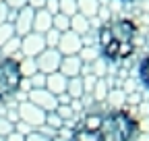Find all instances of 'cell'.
Here are the masks:
<instances>
[{
  "label": "cell",
  "instance_id": "10",
  "mask_svg": "<svg viewBox=\"0 0 149 141\" xmlns=\"http://www.w3.org/2000/svg\"><path fill=\"white\" fill-rule=\"evenodd\" d=\"M58 73H62L66 79L81 77V73H83V60L79 56H62Z\"/></svg>",
  "mask_w": 149,
  "mask_h": 141
},
{
  "label": "cell",
  "instance_id": "9",
  "mask_svg": "<svg viewBox=\"0 0 149 141\" xmlns=\"http://www.w3.org/2000/svg\"><path fill=\"white\" fill-rule=\"evenodd\" d=\"M33 15H35V10L29 8V6H23L21 10H17V17L13 21L17 38H25L27 33L33 31Z\"/></svg>",
  "mask_w": 149,
  "mask_h": 141
},
{
  "label": "cell",
  "instance_id": "26",
  "mask_svg": "<svg viewBox=\"0 0 149 141\" xmlns=\"http://www.w3.org/2000/svg\"><path fill=\"white\" fill-rule=\"evenodd\" d=\"M29 83H31V89H44V87H46V75L37 70L35 75L29 77Z\"/></svg>",
  "mask_w": 149,
  "mask_h": 141
},
{
  "label": "cell",
  "instance_id": "3",
  "mask_svg": "<svg viewBox=\"0 0 149 141\" xmlns=\"http://www.w3.org/2000/svg\"><path fill=\"white\" fill-rule=\"evenodd\" d=\"M21 70L17 58H2L0 60V98H13L19 91L21 83Z\"/></svg>",
  "mask_w": 149,
  "mask_h": 141
},
{
  "label": "cell",
  "instance_id": "39",
  "mask_svg": "<svg viewBox=\"0 0 149 141\" xmlns=\"http://www.w3.org/2000/svg\"><path fill=\"white\" fill-rule=\"evenodd\" d=\"M52 141H70L68 137H62V135H56V137H52Z\"/></svg>",
  "mask_w": 149,
  "mask_h": 141
},
{
  "label": "cell",
  "instance_id": "19",
  "mask_svg": "<svg viewBox=\"0 0 149 141\" xmlns=\"http://www.w3.org/2000/svg\"><path fill=\"white\" fill-rule=\"evenodd\" d=\"M93 98H95L97 102H104L106 98H108V94H110V89H108V83H106V79H97V83H95V87H93Z\"/></svg>",
  "mask_w": 149,
  "mask_h": 141
},
{
  "label": "cell",
  "instance_id": "7",
  "mask_svg": "<svg viewBox=\"0 0 149 141\" xmlns=\"http://www.w3.org/2000/svg\"><path fill=\"white\" fill-rule=\"evenodd\" d=\"M56 50H58L62 56H79V52L83 50V38L68 29V31L60 33V40H58Z\"/></svg>",
  "mask_w": 149,
  "mask_h": 141
},
{
  "label": "cell",
  "instance_id": "13",
  "mask_svg": "<svg viewBox=\"0 0 149 141\" xmlns=\"http://www.w3.org/2000/svg\"><path fill=\"white\" fill-rule=\"evenodd\" d=\"M77 13L85 19H95L100 13V0H77Z\"/></svg>",
  "mask_w": 149,
  "mask_h": 141
},
{
  "label": "cell",
  "instance_id": "32",
  "mask_svg": "<svg viewBox=\"0 0 149 141\" xmlns=\"http://www.w3.org/2000/svg\"><path fill=\"white\" fill-rule=\"evenodd\" d=\"M15 131H17V133H21L23 137H27L29 133H33V129H31L29 125H25V122H21V120H17V122H15Z\"/></svg>",
  "mask_w": 149,
  "mask_h": 141
},
{
  "label": "cell",
  "instance_id": "35",
  "mask_svg": "<svg viewBox=\"0 0 149 141\" xmlns=\"http://www.w3.org/2000/svg\"><path fill=\"white\" fill-rule=\"evenodd\" d=\"M46 10L54 17V15H58V0H48L46 2Z\"/></svg>",
  "mask_w": 149,
  "mask_h": 141
},
{
  "label": "cell",
  "instance_id": "40",
  "mask_svg": "<svg viewBox=\"0 0 149 141\" xmlns=\"http://www.w3.org/2000/svg\"><path fill=\"white\" fill-rule=\"evenodd\" d=\"M130 102H141V96H130Z\"/></svg>",
  "mask_w": 149,
  "mask_h": 141
},
{
  "label": "cell",
  "instance_id": "27",
  "mask_svg": "<svg viewBox=\"0 0 149 141\" xmlns=\"http://www.w3.org/2000/svg\"><path fill=\"white\" fill-rule=\"evenodd\" d=\"M44 40H46V48H56L58 40H60V33L56 29H50L48 33H44Z\"/></svg>",
  "mask_w": 149,
  "mask_h": 141
},
{
  "label": "cell",
  "instance_id": "21",
  "mask_svg": "<svg viewBox=\"0 0 149 141\" xmlns=\"http://www.w3.org/2000/svg\"><path fill=\"white\" fill-rule=\"evenodd\" d=\"M58 13L66 17L77 15V0H58Z\"/></svg>",
  "mask_w": 149,
  "mask_h": 141
},
{
  "label": "cell",
  "instance_id": "16",
  "mask_svg": "<svg viewBox=\"0 0 149 141\" xmlns=\"http://www.w3.org/2000/svg\"><path fill=\"white\" fill-rule=\"evenodd\" d=\"M70 31L77 33V35H85L89 31V19H85L83 15H72L70 17Z\"/></svg>",
  "mask_w": 149,
  "mask_h": 141
},
{
  "label": "cell",
  "instance_id": "24",
  "mask_svg": "<svg viewBox=\"0 0 149 141\" xmlns=\"http://www.w3.org/2000/svg\"><path fill=\"white\" fill-rule=\"evenodd\" d=\"M54 112H56V116H58L62 122H66V120H70V118L74 116V112H72V108H70V104H58Z\"/></svg>",
  "mask_w": 149,
  "mask_h": 141
},
{
  "label": "cell",
  "instance_id": "36",
  "mask_svg": "<svg viewBox=\"0 0 149 141\" xmlns=\"http://www.w3.org/2000/svg\"><path fill=\"white\" fill-rule=\"evenodd\" d=\"M8 6L4 4V2H0V25H2V23H6L8 21Z\"/></svg>",
  "mask_w": 149,
  "mask_h": 141
},
{
  "label": "cell",
  "instance_id": "6",
  "mask_svg": "<svg viewBox=\"0 0 149 141\" xmlns=\"http://www.w3.org/2000/svg\"><path fill=\"white\" fill-rule=\"evenodd\" d=\"M60 60H62V54L56 48H46L40 56L35 58V64H37V70L44 75H52L60 68Z\"/></svg>",
  "mask_w": 149,
  "mask_h": 141
},
{
  "label": "cell",
  "instance_id": "23",
  "mask_svg": "<svg viewBox=\"0 0 149 141\" xmlns=\"http://www.w3.org/2000/svg\"><path fill=\"white\" fill-rule=\"evenodd\" d=\"M139 79H141V83L149 89V54L141 60V64H139Z\"/></svg>",
  "mask_w": 149,
  "mask_h": 141
},
{
  "label": "cell",
  "instance_id": "8",
  "mask_svg": "<svg viewBox=\"0 0 149 141\" xmlns=\"http://www.w3.org/2000/svg\"><path fill=\"white\" fill-rule=\"evenodd\" d=\"M27 100H29L31 104H35L40 110H44L46 114H48V112H54L56 106H58L56 96H52L46 87H44V89H31V91L27 94Z\"/></svg>",
  "mask_w": 149,
  "mask_h": 141
},
{
  "label": "cell",
  "instance_id": "22",
  "mask_svg": "<svg viewBox=\"0 0 149 141\" xmlns=\"http://www.w3.org/2000/svg\"><path fill=\"white\" fill-rule=\"evenodd\" d=\"M15 27H13V23H2L0 25V46H4L8 40H13L15 38Z\"/></svg>",
  "mask_w": 149,
  "mask_h": 141
},
{
  "label": "cell",
  "instance_id": "42",
  "mask_svg": "<svg viewBox=\"0 0 149 141\" xmlns=\"http://www.w3.org/2000/svg\"><path fill=\"white\" fill-rule=\"evenodd\" d=\"M0 60H2V50H0Z\"/></svg>",
  "mask_w": 149,
  "mask_h": 141
},
{
  "label": "cell",
  "instance_id": "43",
  "mask_svg": "<svg viewBox=\"0 0 149 141\" xmlns=\"http://www.w3.org/2000/svg\"><path fill=\"white\" fill-rule=\"evenodd\" d=\"M0 141H4V139H2V137H0Z\"/></svg>",
  "mask_w": 149,
  "mask_h": 141
},
{
  "label": "cell",
  "instance_id": "28",
  "mask_svg": "<svg viewBox=\"0 0 149 141\" xmlns=\"http://www.w3.org/2000/svg\"><path fill=\"white\" fill-rule=\"evenodd\" d=\"M81 79H83V91H85V94H91L93 87H95V83H97V77L93 75V73H89V75H85V77H81Z\"/></svg>",
  "mask_w": 149,
  "mask_h": 141
},
{
  "label": "cell",
  "instance_id": "5",
  "mask_svg": "<svg viewBox=\"0 0 149 141\" xmlns=\"http://www.w3.org/2000/svg\"><path fill=\"white\" fill-rule=\"evenodd\" d=\"M46 50V40L42 33H27L25 38H21V56L23 58H37Z\"/></svg>",
  "mask_w": 149,
  "mask_h": 141
},
{
  "label": "cell",
  "instance_id": "11",
  "mask_svg": "<svg viewBox=\"0 0 149 141\" xmlns=\"http://www.w3.org/2000/svg\"><path fill=\"white\" fill-rule=\"evenodd\" d=\"M66 83H68V79L62 75V73H52V75H46V89L52 94V96H62V94H66Z\"/></svg>",
  "mask_w": 149,
  "mask_h": 141
},
{
  "label": "cell",
  "instance_id": "1",
  "mask_svg": "<svg viewBox=\"0 0 149 141\" xmlns=\"http://www.w3.org/2000/svg\"><path fill=\"white\" fill-rule=\"evenodd\" d=\"M139 29L130 19H114L104 21L97 31V44H100V56L102 60L120 62L133 56L135 42H137Z\"/></svg>",
  "mask_w": 149,
  "mask_h": 141
},
{
  "label": "cell",
  "instance_id": "20",
  "mask_svg": "<svg viewBox=\"0 0 149 141\" xmlns=\"http://www.w3.org/2000/svg\"><path fill=\"white\" fill-rule=\"evenodd\" d=\"M79 58L83 60V64H85V62L91 64V62H95V60L102 58V56H100V50H97V48H85V46H83V50L79 52Z\"/></svg>",
  "mask_w": 149,
  "mask_h": 141
},
{
  "label": "cell",
  "instance_id": "2",
  "mask_svg": "<svg viewBox=\"0 0 149 141\" xmlns=\"http://www.w3.org/2000/svg\"><path fill=\"white\" fill-rule=\"evenodd\" d=\"M97 133L102 141H133L139 135V120L122 108H114L102 114Z\"/></svg>",
  "mask_w": 149,
  "mask_h": 141
},
{
  "label": "cell",
  "instance_id": "44",
  "mask_svg": "<svg viewBox=\"0 0 149 141\" xmlns=\"http://www.w3.org/2000/svg\"><path fill=\"white\" fill-rule=\"evenodd\" d=\"M0 2H4V0H0Z\"/></svg>",
  "mask_w": 149,
  "mask_h": 141
},
{
  "label": "cell",
  "instance_id": "14",
  "mask_svg": "<svg viewBox=\"0 0 149 141\" xmlns=\"http://www.w3.org/2000/svg\"><path fill=\"white\" fill-rule=\"evenodd\" d=\"M0 50H2V58H17L19 60V56H21V38L15 35L4 46H0Z\"/></svg>",
  "mask_w": 149,
  "mask_h": 141
},
{
  "label": "cell",
  "instance_id": "38",
  "mask_svg": "<svg viewBox=\"0 0 149 141\" xmlns=\"http://www.w3.org/2000/svg\"><path fill=\"white\" fill-rule=\"evenodd\" d=\"M137 141H149V133H139L137 135Z\"/></svg>",
  "mask_w": 149,
  "mask_h": 141
},
{
  "label": "cell",
  "instance_id": "31",
  "mask_svg": "<svg viewBox=\"0 0 149 141\" xmlns=\"http://www.w3.org/2000/svg\"><path fill=\"white\" fill-rule=\"evenodd\" d=\"M4 4L8 6V10H21L23 6H27V0H4Z\"/></svg>",
  "mask_w": 149,
  "mask_h": 141
},
{
  "label": "cell",
  "instance_id": "37",
  "mask_svg": "<svg viewBox=\"0 0 149 141\" xmlns=\"http://www.w3.org/2000/svg\"><path fill=\"white\" fill-rule=\"evenodd\" d=\"M4 141H25V137H23L21 133H17V131H13L10 135H6V137H4Z\"/></svg>",
  "mask_w": 149,
  "mask_h": 141
},
{
  "label": "cell",
  "instance_id": "17",
  "mask_svg": "<svg viewBox=\"0 0 149 141\" xmlns=\"http://www.w3.org/2000/svg\"><path fill=\"white\" fill-rule=\"evenodd\" d=\"M52 29H56L58 33L68 31V29H70V17H66V15H62V13L54 15V17H52Z\"/></svg>",
  "mask_w": 149,
  "mask_h": 141
},
{
  "label": "cell",
  "instance_id": "18",
  "mask_svg": "<svg viewBox=\"0 0 149 141\" xmlns=\"http://www.w3.org/2000/svg\"><path fill=\"white\" fill-rule=\"evenodd\" d=\"M19 70H21V77H31L37 73V64H35V58H21L19 60Z\"/></svg>",
  "mask_w": 149,
  "mask_h": 141
},
{
  "label": "cell",
  "instance_id": "4",
  "mask_svg": "<svg viewBox=\"0 0 149 141\" xmlns=\"http://www.w3.org/2000/svg\"><path fill=\"white\" fill-rule=\"evenodd\" d=\"M17 114H19V120L25 122V125H29L33 131H37L40 127L46 125V112L40 110V108H37L35 104H31L29 100L17 104Z\"/></svg>",
  "mask_w": 149,
  "mask_h": 141
},
{
  "label": "cell",
  "instance_id": "12",
  "mask_svg": "<svg viewBox=\"0 0 149 141\" xmlns=\"http://www.w3.org/2000/svg\"><path fill=\"white\" fill-rule=\"evenodd\" d=\"M52 29V15L46 10V8H42V10H35V15H33V31L35 33H48Z\"/></svg>",
  "mask_w": 149,
  "mask_h": 141
},
{
  "label": "cell",
  "instance_id": "33",
  "mask_svg": "<svg viewBox=\"0 0 149 141\" xmlns=\"http://www.w3.org/2000/svg\"><path fill=\"white\" fill-rule=\"evenodd\" d=\"M25 141H52V139L46 137V135H42L40 131H33V133H29V135L25 137Z\"/></svg>",
  "mask_w": 149,
  "mask_h": 141
},
{
  "label": "cell",
  "instance_id": "30",
  "mask_svg": "<svg viewBox=\"0 0 149 141\" xmlns=\"http://www.w3.org/2000/svg\"><path fill=\"white\" fill-rule=\"evenodd\" d=\"M124 98H126V96H124V91H120V89H116V91H110L106 100H110V102H112V104H114V106H118L120 102H124Z\"/></svg>",
  "mask_w": 149,
  "mask_h": 141
},
{
  "label": "cell",
  "instance_id": "34",
  "mask_svg": "<svg viewBox=\"0 0 149 141\" xmlns=\"http://www.w3.org/2000/svg\"><path fill=\"white\" fill-rule=\"evenodd\" d=\"M46 2L48 0H27V6L33 10H42V8H46Z\"/></svg>",
  "mask_w": 149,
  "mask_h": 141
},
{
  "label": "cell",
  "instance_id": "25",
  "mask_svg": "<svg viewBox=\"0 0 149 141\" xmlns=\"http://www.w3.org/2000/svg\"><path fill=\"white\" fill-rule=\"evenodd\" d=\"M46 127H50L52 131L58 133V131L64 127V122H62L58 116H56V112H48V114H46Z\"/></svg>",
  "mask_w": 149,
  "mask_h": 141
},
{
  "label": "cell",
  "instance_id": "15",
  "mask_svg": "<svg viewBox=\"0 0 149 141\" xmlns=\"http://www.w3.org/2000/svg\"><path fill=\"white\" fill-rule=\"evenodd\" d=\"M66 96L70 100H81L85 96V91H83V79L81 77L68 79V83H66Z\"/></svg>",
  "mask_w": 149,
  "mask_h": 141
},
{
  "label": "cell",
  "instance_id": "29",
  "mask_svg": "<svg viewBox=\"0 0 149 141\" xmlns=\"http://www.w3.org/2000/svg\"><path fill=\"white\" fill-rule=\"evenodd\" d=\"M13 131H15V125H13L10 120H6L2 114H0V137L4 139V137H6V135H10Z\"/></svg>",
  "mask_w": 149,
  "mask_h": 141
},
{
  "label": "cell",
  "instance_id": "41",
  "mask_svg": "<svg viewBox=\"0 0 149 141\" xmlns=\"http://www.w3.org/2000/svg\"><path fill=\"white\" fill-rule=\"evenodd\" d=\"M2 104H4V98H0V108H2Z\"/></svg>",
  "mask_w": 149,
  "mask_h": 141
}]
</instances>
